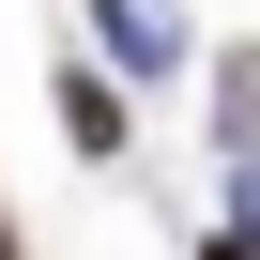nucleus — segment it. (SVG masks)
I'll list each match as a JSON object with an SVG mask.
<instances>
[{
    "instance_id": "1",
    "label": "nucleus",
    "mask_w": 260,
    "mask_h": 260,
    "mask_svg": "<svg viewBox=\"0 0 260 260\" xmlns=\"http://www.w3.org/2000/svg\"><path fill=\"white\" fill-rule=\"evenodd\" d=\"M61 138H77V153H122V92H107V77H61Z\"/></svg>"
},
{
    "instance_id": "2",
    "label": "nucleus",
    "mask_w": 260,
    "mask_h": 260,
    "mask_svg": "<svg viewBox=\"0 0 260 260\" xmlns=\"http://www.w3.org/2000/svg\"><path fill=\"white\" fill-rule=\"evenodd\" d=\"M199 260H245V245H199Z\"/></svg>"
},
{
    "instance_id": "3",
    "label": "nucleus",
    "mask_w": 260,
    "mask_h": 260,
    "mask_svg": "<svg viewBox=\"0 0 260 260\" xmlns=\"http://www.w3.org/2000/svg\"><path fill=\"white\" fill-rule=\"evenodd\" d=\"M0 260H16V230H0Z\"/></svg>"
}]
</instances>
